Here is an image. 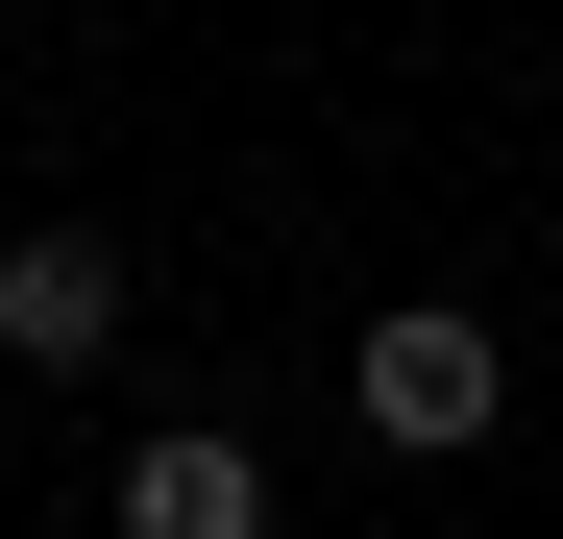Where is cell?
Wrapping results in <instances>:
<instances>
[{
	"mask_svg": "<svg viewBox=\"0 0 563 539\" xmlns=\"http://www.w3.org/2000/svg\"><path fill=\"white\" fill-rule=\"evenodd\" d=\"M343 417H367V441H393V466H465V441H490V417H515V343H490V319H465V295H393V319H367V343H343Z\"/></svg>",
	"mask_w": 563,
	"mask_h": 539,
	"instance_id": "1",
	"label": "cell"
},
{
	"mask_svg": "<svg viewBox=\"0 0 563 539\" xmlns=\"http://www.w3.org/2000/svg\"><path fill=\"white\" fill-rule=\"evenodd\" d=\"M99 515H123V539H269V466H245L221 417H147L123 466H99Z\"/></svg>",
	"mask_w": 563,
	"mask_h": 539,
	"instance_id": "3",
	"label": "cell"
},
{
	"mask_svg": "<svg viewBox=\"0 0 563 539\" xmlns=\"http://www.w3.org/2000/svg\"><path fill=\"white\" fill-rule=\"evenodd\" d=\"M123 319H147V295H123L99 221H25V245H0V369H99Z\"/></svg>",
	"mask_w": 563,
	"mask_h": 539,
	"instance_id": "2",
	"label": "cell"
}]
</instances>
